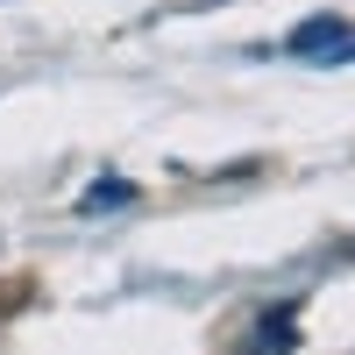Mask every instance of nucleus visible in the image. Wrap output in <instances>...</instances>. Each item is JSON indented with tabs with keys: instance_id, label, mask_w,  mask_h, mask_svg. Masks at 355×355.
Returning a JSON list of instances; mask_svg holds the SVG:
<instances>
[{
	"instance_id": "7ed1b4c3",
	"label": "nucleus",
	"mask_w": 355,
	"mask_h": 355,
	"mask_svg": "<svg viewBox=\"0 0 355 355\" xmlns=\"http://www.w3.org/2000/svg\"><path fill=\"white\" fill-rule=\"evenodd\" d=\"M114 206H135V185H128V178H100V185L78 199V214H114Z\"/></svg>"
},
{
	"instance_id": "f257e3e1",
	"label": "nucleus",
	"mask_w": 355,
	"mask_h": 355,
	"mask_svg": "<svg viewBox=\"0 0 355 355\" xmlns=\"http://www.w3.org/2000/svg\"><path fill=\"white\" fill-rule=\"evenodd\" d=\"M348 43V15H313L284 36V57H334Z\"/></svg>"
},
{
	"instance_id": "f03ea898",
	"label": "nucleus",
	"mask_w": 355,
	"mask_h": 355,
	"mask_svg": "<svg viewBox=\"0 0 355 355\" xmlns=\"http://www.w3.org/2000/svg\"><path fill=\"white\" fill-rule=\"evenodd\" d=\"M249 348H299V299H284V306H270L249 327Z\"/></svg>"
}]
</instances>
